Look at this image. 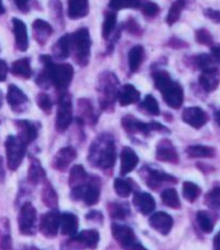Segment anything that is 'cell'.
<instances>
[{
	"label": "cell",
	"instance_id": "7a4b0ae2",
	"mask_svg": "<svg viewBox=\"0 0 220 250\" xmlns=\"http://www.w3.org/2000/svg\"><path fill=\"white\" fill-rule=\"evenodd\" d=\"M43 64L41 74L48 78L50 83L56 88L59 92H66L73 77V67L71 64H54L49 56L40 57Z\"/></svg>",
	"mask_w": 220,
	"mask_h": 250
},
{
	"label": "cell",
	"instance_id": "2e32d148",
	"mask_svg": "<svg viewBox=\"0 0 220 250\" xmlns=\"http://www.w3.org/2000/svg\"><path fill=\"white\" fill-rule=\"evenodd\" d=\"M145 174H146V182L147 186L150 188L156 189L160 186H162L164 183H176L177 179L172 177L171 174H167L163 171H159V170H153L146 168L145 169Z\"/></svg>",
	"mask_w": 220,
	"mask_h": 250
},
{
	"label": "cell",
	"instance_id": "d4e9b609",
	"mask_svg": "<svg viewBox=\"0 0 220 250\" xmlns=\"http://www.w3.org/2000/svg\"><path fill=\"white\" fill-rule=\"evenodd\" d=\"M89 0H68L67 14L69 19L79 20L88 16Z\"/></svg>",
	"mask_w": 220,
	"mask_h": 250
},
{
	"label": "cell",
	"instance_id": "ffe728a7",
	"mask_svg": "<svg viewBox=\"0 0 220 250\" xmlns=\"http://www.w3.org/2000/svg\"><path fill=\"white\" fill-rule=\"evenodd\" d=\"M199 81L205 91L212 92L217 89L220 83V71L217 67L205 69V71H202Z\"/></svg>",
	"mask_w": 220,
	"mask_h": 250
},
{
	"label": "cell",
	"instance_id": "ba28073f",
	"mask_svg": "<svg viewBox=\"0 0 220 250\" xmlns=\"http://www.w3.org/2000/svg\"><path fill=\"white\" fill-rule=\"evenodd\" d=\"M122 126L124 130L129 134H136V133H143L145 136H148V134L151 131H165L168 132V130L165 128L163 125L159 124L157 122L153 123H143L139 121V119L135 118L131 115H128V116L122 118Z\"/></svg>",
	"mask_w": 220,
	"mask_h": 250
},
{
	"label": "cell",
	"instance_id": "cb8c5ba5",
	"mask_svg": "<svg viewBox=\"0 0 220 250\" xmlns=\"http://www.w3.org/2000/svg\"><path fill=\"white\" fill-rule=\"evenodd\" d=\"M99 196H101V182L97 178H93L88 186L84 188L82 199L88 206H94L98 203Z\"/></svg>",
	"mask_w": 220,
	"mask_h": 250
},
{
	"label": "cell",
	"instance_id": "e575fe53",
	"mask_svg": "<svg viewBox=\"0 0 220 250\" xmlns=\"http://www.w3.org/2000/svg\"><path fill=\"white\" fill-rule=\"evenodd\" d=\"M186 153L191 158H212L215 156V149L205 146H191L187 147Z\"/></svg>",
	"mask_w": 220,
	"mask_h": 250
},
{
	"label": "cell",
	"instance_id": "3957f363",
	"mask_svg": "<svg viewBox=\"0 0 220 250\" xmlns=\"http://www.w3.org/2000/svg\"><path fill=\"white\" fill-rule=\"evenodd\" d=\"M154 84L163 94L164 101L169 107L179 108L183 102V90L181 84L174 82L166 71H157L152 75Z\"/></svg>",
	"mask_w": 220,
	"mask_h": 250
},
{
	"label": "cell",
	"instance_id": "f35d334b",
	"mask_svg": "<svg viewBox=\"0 0 220 250\" xmlns=\"http://www.w3.org/2000/svg\"><path fill=\"white\" fill-rule=\"evenodd\" d=\"M117 25V16L114 12H106L105 13V20L102 28V34L105 39H108L111 36L114 28Z\"/></svg>",
	"mask_w": 220,
	"mask_h": 250
},
{
	"label": "cell",
	"instance_id": "816d5d0a",
	"mask_svg": "<svg viewBox=\"0 0 220 250\" xmlns=\"http://www.w3.org/2000/svg\"><path fill=\"white\" fill-rule=\"evenodd\" d=\"M126 26H127V31L132 35H139L142 33V29L139 27L138 23L135 22L134 20H128Z\"/></svg>",
	"mask_w": 220,
	"mask_h": 250
},
{
	"label": "cell",
	"instance_id": "6f0895ef",
	"mask_svg": "<svg viewBox=\"0 0 220 250\" xmlns=\"http://www.w3.org/2000/svg\"><path fill=\"white\" fill-rule=\"evenodd\" d=\"M88 220H93V221H97V222H102L103 221V214H101L97 211H91L88 216Z\"/></svg>",
	"mask_w": 220,
	"mask_h": 250
},
{
	"label": "cell",
	"instance_id": "91938a15",
	"mask_svg": "<svg viewBox=\"0 0 220 250\" xmlns=\"http://www.w3.org/2000/svg\"><path fill=\"white\" fill-rule=\"evenodd\" d=\"M131 250H148V249H146V248H145L144 246H143V245L141 244V243H136V244H135L134 245V246H133V248L131 249Z\"/></svg>",
	"mask_w": 220,
	"mask_h": 250
},
{
	"label": "cell",
	"instance_id": "c3c4849f",
	"mask_svg": "<svg viewBox=\"0 0 220 250\" xmlns=\"http://www.w3.org/2000/svg\"><path fill=\"white\" fill-rule=\"evenodd\" d=\"M206 204L208 207L215 210H220V188H214L206 196Z\"/></svg>",
	"mask_w": 220,
	"mask_h": 250
},
{
	"label": "cell",
	"instance_id": "7c38bea8",
	"mask_svg": "<svg viewBox=\"0 0 220 250\" xmlns=\"http://www.w3.org/2000/svg\"><path fill=\"white\" fill-rule=\"evenodd\" d=\"M7 101L14 112L21 113L28 105V98L16 84H10L7 93Z\"/></svg>",
	"mask_w": 220,
	"mask_h": 250
},
{
	"label": "cell",
	"instance_id": "8fae6325",
	"mask_svg": "<svg viewBox=\"0 0 220 250\" xmlns=\"http://www.w3.org/2000/svg\"><path fill=\"white\" fill-rule=\"evenodd\" d=\"M112 235L118 244L123 249L131 250L133 246L136 244V239H135V235L133 229L128 226H122V224H112L111 228Z\"/></svg>",
	"mask_w": 220,
	"mask_h": 250
},
{
	"label": "cell",
	"instance_id": "8d00e7d4",
	"mask_svg": "<svg viewBox=\"0 0 220 250\" xmlns=\"http://www.w3.org/2000/svg\"><path fill=\"white\" fill-rule=\"evenodd\" d=\"M79 112L80 116H81V121L89 122L90 124H94L95 117H94V108L92 106L91 102L87 99L79 100Z\"/></svg>",
	"mask_w": 220,
	"mask_h": 250
},
{
	"label": "cell",
	"instance_id": "f1b7e54d",
	"mask_svg": "<svg viewBox=\"0 0 220 250\" xmlns=\"http://www.w3.org/2000/svg\"><path fill=\"white\" fill-rule=\"evenodd\" d=\"M79 221L77 216L73 213H63L61 216V229L62 233L68 236H74L78 231Z\"/></svg>",
	"mask_w": 220,
	"mask_h": 250
},
{
	"label": "cell",
	"instance_id": "d6986e66",
	"mask_svg": "<svg viewBox=\"0 0 220 250\" xmlns=\"http://www.w3.org/2000/svg\"><path fill=\"white\" fill-rule=\"evenodd\" d=\"M13 34L16 37V47L19 51H26L28 48V34L27 27L19 19H12Z\"/></svg>",
	"mask_w": 220,
	"mask_h": 250
},
{
	"label": "cell",
	"instance_id": "6125c7cd",
	"mask_svg": "<svg viewBox=\"0 0 220 250\" xmlns=\"http://www.w3.org/2000/svg\"><path fill=\"white\" fill-rule=\"evenodd\" d=\"M3 13H4V7H3L2 0H0V16H2Z\"/></svg>",
	"mask_w": 220,
	"mask_h": 250
},
{
	"label": "cell",
	"instance_id": "11a10c76",
	"mask_svg": "<svg viewBox=\"0 0 220 250\" xmlns=\"http://www.w3.org/2000/svg\"><path fill=\"white\" fill-rule=\"evenodd\" d=\"M32 0H16V4L17 7L21 10L23 12H26L28 11V6H29V2H31Z\"/></svg>",
	"mask_w": 220,
	"mask_h": 250
},
{
	"label": "cell",
	"instance_id": "4316f807",
	"mask_svg": "<svg viewBox=\"0 0 220 250\" xmlns=\"http://www.w3.org/2000/svg\"><path fill=\"white\" fill-rule=\"evenodd\" d=\"M72 52V35H64L55 42L52 48L53 57L57 60H65Z\"/></svg>",
	"mask_w": 220,
	"mask_h": 250
},
{
	"label": "cell",
	"instance_id": "6da1fadb",
	"mask_svg": "<svg viewBox=\"0 0 220 250\" xmlns=\"http://www.w3.org/2000/svg\"><path fill=\"white\" fill-rule=\"evenodd\" d=\"M117 158L116 146L111 136L103 134L92 143L90 147L89 162L102 170L111 169Z\"/></svg>",
	"mask_w": 220,
	"mask_h": 250
},
{
	"label": "cell",
	"instance_id": "5bb4252c",
	"mask_svg": "<svg viewBox=\"0 0 220 250\" xmlns=\"http://www.w3.org/2000/svg\"><path fill=\"white\" fill-rule=\"evenodd\" d=\"M156 157L160 162L177 164L179 161L178 154L176 148L173 146V143L167 139L161 140L158 143Z\"/></svg>",
	"mask_w": 220,
	"mask_h": 250
},
{
	"label": "cell",
	"instance_id": "e0dca14e",
	"mask_svg": "<svg viewBox=\"0 0 220 250\" xmlns=\"http://www.w3.org/2000/svg\"><path fill=\"white\" fill-rule=\"evenodd\" d=\"M149 223L152 229H156L159 233L163 235H167L173 228V218L166 212L159 211L153 213L149 219Z\"/></svg>",
	"mask_w": 220,
	"mask_h": 250
},
{
	"label": "cell",
	"instance_id": "4fadbf2b",
	"mask_svg": "<svg viewBox=\"0 0 220 250\" xmlns=\"http://www.w3.org/2000/svg\"><path fill=\"white\" fill-rule=\"evenodd\" d=\"M183 121L196 129L202 128L208 122V116L201 107H188L183 113Z\"/></svg>",
	"mask_w": 220,
	"mask_h": 250
},
{
	"label": "cell",
	"instance_id": "7bdbcfd3",
	"mask_svg": "<svg viewBox=\"0 0 220 250\" xmlns=\"http://www.w3.org/2000/svg\"><path fill=\"white\" fill-rule=\"evenodd\" d=\"M183 194L188 202L193 203L201 194V188L193 182H184L183 186Z\"/></svg>",
	"mask_w": 220,
	"mask_h": 250
},
{
	"label": "cell",
	"instance_id": "9a60e30c",
	"mask_svg": "<svg viewBox=\"0 0 220 250\" xmlns=\"http://www.w3.org/2000/svg\"><path fill=\"white\" fill-rule=\"evenodd\" d=\"M77 157L76 149L72 146L63 147L55 155L52 162V166L58 171H65Z\"/></svg>",
	"mask_w": 220,
	"mask_h": 250
},
{
	"label": "cell",
	"instance_id": "ac0fdd59",
	"mask_svg": "<svg viewBox=\"0 0 220 250\" xmlns=\"http://www.w3.org/2000/svg\"><path fill=\"white\" fill-rule=\"evenodd\" d=\"M16 126L18 129V138L26 146L36 140L38 136V128L35 124L28 121H17Z\"/></svg>",
	"mask_w": 220,
	"mask_h": 250
},
{
	"label": "cell",
	"instance_id": "7402d4cb",
	"mask_svg": "<svg viewBox=\"0 0 220 250\" xmlns=\"http://www.w3.org/2000/svg\"><path fill=\"white\" fill-rule=\"evenodd\" d=\"M139 99H141V93L133 84H124L119 89L117 100L121 106H128V105L137 103Z\"/></svg>",
	"mask_w": 220,
	"mask_h": 250
},
{
	"label": "cell",
	"instance_id": "836d02e7",
	"mask_svg": "<svg viewBox=\"0 0 220 250\" xmlns=\"http://www.w3.org/2000/svg\"><path fill=\"white\" fill-rule=\"evenodd\" d=\"M41 198L44 205L51 210H55L57 208L58 197L51 183L46 182V184L43 186L42 192H41Z\"/></svg>",
	"mask_w": 220,
	"mask_h": 250
},
{
	"label": "cell",
	"instance_id": "be15d7a7",
	"mask_svg": "<svg viewBox=\"0 0 220 250\" xmlns=\"http://www.w3.org/2000/svg\"><path fill=\"white\" fill-rule=\"evenodd\" d=\"M176 42H177V44H179V47L181 46H184V43L182 42V41H176ZM169 46H174V42L172 41L171 42H169Z\"/></svg>",
	"mask_w": 220,
	"mask_h": 250
},
{
	"label": "cell",
	"instance_id": "ee69618b",
	"mask_svg": "<svg viewBox=\"0 0 220 250\" xmlns=\"http://www.w3.org/2000/svg\"><path fill=\"white\" fill-rule=\"evenodd\" d=\"M141 109L148 113L149 115H153V116H158L160 114L159 103L157 102V100L152 96H150V94L146 96V98L144 99V101L141 103Z\"/></svg>",
	"mask_w": 220,
	"mask_h": 250
},
{
	"label": "cell",
	"instance_id": "680465c9",
	"mask_svg": "<svg viewBox=\"0 0 220 250\" xmlns=\"http://www.w3.org/2000/svg\"><path fill=\"white\" fill-rule=\"evenodd\" d=\"M214 250H220V231L214 238Z\"/></svg>",
	"mask_w": 220,
	"mask_h": 250
},
{
	"label": "cell",
	"instance_id": "f6af8a7d",
	"mask_svg": "<svg viewBox=\"0 0 220 250\" xmlns=\"http://www.w3.org/2000/svg\"><path fill=\"white\" fill-rule=\"evenodd\" d=\"M199 228L205 233H211L214 229V222L211 216L206 211H199L197 214Z\"/></svg>",
	"mask_w": 220,
	"mask_h": 250
},
{
	"label": "cell",
	"instance_id": "d6a6232c",
	"mask_svg": "<svg viewBox=\"0 0 220 250\" xmlns=\"http://www.w3.org/2000/svg\"><path fill=\"white\" fill-rule=\"evenodd\" d=\"M144 54H145V50L143 46H134L128 52V67L129 71L132 73H135L138 71L139 66L144 60Z\"/></svg>",
	"mask_w": 220,
	"mask_h": 250
},
{
	"label": "cell",
	"instance_id": "52a82bcc",
	"mask_svg": "<svg viewBox=\"0 0 220 250\" xmlns=\"http://www.w3.org/2000/svg\"><path fill=\"white\" fill-rule=\"evenodd\" d=\"M73 122V101L66 92L62 93L58 100V106L55 119V128L58 132H65Z\"/></svg>",
	"mask_w": 220,
	"mask_h": 250
},
{
	"label": "cell",
	"instance_id": "83f0119b",
	"mask_svg": "<svg viewBox=\"0 0 220 250\" xmlns=\"http://www.w3.org/2000/svg\"><path fill=\"white\" fill-rule=\"evenodd\" d=\"M73 241L81 244V246L84 248L95 249L99 242V234L95 229H86V231L74 235Z\"/></svg>",
	"mask_w": 220,
	"mask_h": 250
},
{
	"label": "cell",
	"instance_id": "74e56055",
	"mask_svg": "<svg viewBox=\"0 0 220 250\" xmlns=\"http://www.w3.org/2000/svg\"><path fill=\"white\" fill-rule=\"evenodd\" d=\"M186 0H176V1L172 4V7L168 10L166 18V22L169 25H173L174 23H176L178 21L179 18H181L183 10L186 7Z\"/></svg>",
	"mask_w": 220,
	"mask_h": 250
},
{
	"label": "cell",
	"instance_id": "603a6c76",
	"mask_svg": "<svg viewBox=\"0 0 220 250\" xmlns=\"http://www.w3.org/2000/svg\"><path fill=\"white\" fill-rule=\"evenodd\" d=\"M121 168H120V173L122 176L129 173L135 169L138 164V156L131 147H124L121 152Z\"/></svg>",
	"mask_w": 220,
	"mask_h": 250
},
{
	"label": "cell",
	"instance_id": "5b68a950",
	"mask_svg": "<svg viewBox=\"0 0 220 250\" xmlns=\"http://www.w3.org/2000/svg\"><path fill=\"white\" fill-rule=\"evenodd\" d=\"M91 38L87 28H80L72 35V52L73 60L80 66H87L91 53Z\"/></svg>",
	"mask_w": 220,
	"mask_h": 250
},
{
	"label": "cell",
	"instance_id": "9c48e42d",
	"mask_svg": "<svg viewBox=\"0 0 220 250\" xmlns=\"http://www.w3.org/2000/svg\"><path fill=\"white\" fill-rule=\"evenodd\" d=\"M37 211L31 203L24 204L18 213V229L24 235H33L36 232Z\"/></svg>",
	"mask_w": 220,
	"mask_h": 250
},
{
	"label": "cell",
	"instance_id": "bcb514c9",
	"mask_svg": "<svg viewBox=\"0 0 220 250\" xmlns=\"http://www.w3.org/2000/svg\"><path fill=\"white\" fill-rule=\"evenodd\" d=\"M114 191L120 197H128L132 192V186L128 180L116 179L114 180Z\"/></svg>",
	"mask_w": 220,
	"mask_h": 250
},
{
	"label": "cell",
	"instance_id": "f5cc1de1",
	"mask_svg": "<svg viewBox=\"0 0 220 250\" xmlns=\"http://www.w3.org/2000/svg\"><path fill=\"white\" fill-rule=\"evenodd\" d=\"M205 17L211 19L212 21L220 23V11L219 10H213V9H206L204 10Z\"/></svg>",
	"mask_w": 220,
	"mask_h": 250
},
{
	"label": "cell",
	"instance_id": "f546056e",
	"mask_svg": "<svg viewBox=\"0 0 220 250\" xmlns=\"http://www.w3.org/2000/svg\"><path fill=\"white\" fill-rule=\"evenodd\" d=\"M46 180V171L42 168L41 164L39 163L37 159H33L31 163V166L28 169V181L34 186L43 182Z\"/></svg>",
	"mask_w": 220,
	"mask_h": 250
},
{
	"label": "cell",
	"instance_id": "277c9868",
	"mask_svg": "<svg viewBox=\"0 0 220 250\" xmlns=\"http://www.w3.org/2000/svg\"><path fill=\"white\" fill-rule=\"evenodd\" d=\"M97 91L99 104L103 109H112L119 91V81L117 76L110 72L103 73L98 79Z\"/></svg>",
	"mask_w": 220,
	"mask_h": 250
},
{
	"label": "cell",
	"instance_id": "60d3db41",
	"mask_svg": "<svg viewBox=\"0 0 220 250\" xmlns=\"http://www.w3.org/2000/svg\"><path fill=\"white\" fill-rule=\"evenodd\" d=\"M109 9L113 11L124 9H138L142 6L141 0H110Z\"/></svg>",
	"mask_w": 220,
	"mask_h": 250
},
{
	"label": "cell",
	"instance_id": "9f6ffc18",
	"mask_svg": "<svg viewBox=\"0 0 220 250\" xmlns=\"http://www.w3.org/2000/svg\"><path fill=\"white\" fill-rule=\"evenodd\" d=\"M211 54L215 59V61L217 62V64L220 65V44H215V46L212 47Z\"/></svg>",
	"mask_w": 220,
	"mask_h": 250
},
{
	"label": "cell",
	"instance_id": "4dcf8cb0",
	"mask_svg": "<svg viewBox=\"0 0 220 250\" xmlns=\"http://www.w3.org/2000/svg\"><path fill=\"white\" fill-rule=\"evenodd\" d=\"M11 73L18 77H22L25 79L31 78L33 75V71L29 59H19L18 61L14 62L11 66Z\"/></svg>",
	"mask_w": 220,
	"mask_h": 250
},
{
	"label": "cell",
	"instance_id": "94428289",
	"mask_svg": "<svg viewBox=\"0 0 220 250\" xmlns=\"http://www.w3.org/2000/svg\"><path fill=\"white\" fill-rule=\"evenodd\" d=\"M215 119H216V123L220 126V109L216 114H215Z\"/></svg>",
	"mask_w": 220,
	"mask_h": 250
},
{
	"label": "cell",
	"instance_id": "db71d44e",
	"mask_svg": "<svg viewBox=\"0 0 220 250\" xmlns=\"http://www.w3.org/2000/svg\"><path fill=\"white\" fill-rule=\"evenodd\" d=\"M8 74V65L7 63L0 60V82H4Z\"/></svg>",
	"mask_w": 220,
	"mask_h": 250
},
{
	"label": "cell",
	"instance_id": "1f68e13d",
	"mask_svg": "<svg viewBox=\"0 0 220 250\" xmlns=\"http://www.w3.org/2000/svg\"><path fill=\"white\" fill-rule=\"evenodd\" d=\"M87 180H88L87 171L81 165H76V166L73 167L71 171V176H69V186H71L72 188L84 187V183L87 182Z\"/></svg>",
	"mask_w": 220,
	"mask_h": 250
},
{
	"label": "cell",
	"instance_id": "484cf974",
	"mask_svg": "<svg viewBox=\"0 0 220 250\" xmlns=\"http://www.w3.org/2000/svg\"><path fill=\"white\" fill-rule=\"evenodd\" d=\"M33 31H34V37L36 42L43 46L44 43L48 42V39L51 37L53 29L48 22L43 21V20H36L33 24Z\"/></svg>",
	"mask_w": 220,
	"mask_h": 250
},
{
	"label": "cell",
	"instance_id": "d590c367",
	"mask_svg": "<svg viewBox=\"0 0 220 250\" xmlns=\"http://www.w3.org/2000/svg\"><path fill=\"white\" fill-rule=\"evenodd\" d=\"M192 64L194 67L198 69H201V71H205V69L216 67L218 65L217 62L215 61V59L213 58L212 54H205V53L193 57Z\"/></svg>",
	"mask_w": 220,
	"mask_h": 250
},
{
	"label": "cell",
	"instance_id": "f907efd6",
	"mask_svg": "<svg viewBox=\"0 0 220 250\" xmlns=\"http://www.w3.org/2000/svg\"><path fill=\"white\" fill-rule=\"evenodd\" d=\"M37 104L38 106L42 109L44 113H50L52 108V102L51 99L49 98L48 94L46 93H39L37 97Z\"/></svg>",
	"mask_w": 220,
	"mask_h": 250
},
{
	"label": "cell",
	"instance_id": "44dd1931",
	"mask_svg": "<svg viewBox=\"0 0 220 250\" xmlns=\"http://www.w3.org/2000/svg\"><path fill=\"white\" fill-rule=\"evenodd\" d=\"M134 206L143 214H150L156 208L154 198L146 192H136L133 197Z\"/></svg>",
	"mask_w": 220,
	"mask_h": 250
},
{
	"label": "cell",
	"instance_id": "b9f144b4",
	"mask_svg": "<svg viewBox=\"0 0 220 250\" xmlns=\"http://www.w3.org/2000/svg\"><path fill=\"white\" fill-rule=\"evenodd\" d=\"M109 214L113 219L123 220L129 214V207L127 204H110Z\"/></svg>",
	"mask_w": 220,
	"mask_h": 250
},
{
	"label": "cell",
	"instance_id": "8992f818",
	"mask_svg": "<svg viewBox=\"0 0 220 250\" xmlns=\"http://www.w3.org/2000/svg\"><path fill=\"white\" fill-rule=\"evenodd\" d=\"M7 154V163L10 170H17L22 164L26 153V144L16 136H9L4 143Z\"/></svg>",
	"mask_w": 220,
	"mask_h": 250
},
{
	"label": "cell",
	"instance_id": "681fc988",
	"mask_svg": "<svg viewBox=\"0 0 220 250\" xmlns=\"http://www.w3.org/2000/svg\"><path fill=\"white\" fill-rule=\"evenodd\" d=\"M142 12L147 19H153L158 16V13L160 12V8L157 3L148 1L143 4Z\"/></svg>",
	"mask_w": 220,
	"mask_h": 250
},
{
	"label": "cell",
	"instance_id": "30bf717a",
	"mask_svg": "<svg viewBox=\"0 0 220 250\" xmlns=\"http://www.w3.org/2000/svg\"><path fill=\"white\" fill-rule=\"evenodd\" d=\"M61 227V216L55 210H50L40 219L39 229L43 236L53 238L57 235L58 228Z\"/></svg>",
	"mask_w": 220,
	"mask_h": 250
},
{
	"label": "cell",
	"instance_id": "e7e4bbea",
	"mask_svg": "<svg viewBox=\"0 0 220 250\" xmlns=\"http://www.w3.org/2000/svg\"><path fill=\"white\" fill-rule=\"evenodd\" d=\"M1 105H2V92L0 91V107H1Z\"/></svg>",
	"mask_w": 220,
	"mask_h": 250
},
{
	"label": "cell",
	"instance_id": "7dc6e473",
	"mask_svg": "<svg viewBox=\"0 0 220 250\" xmlns=\"http://www.w3.org/2000/svg\"><path fill=\"white\" fill-rule=\"evenodd\" d=\"M196 41L199 43L204 44V46H212V44L214 43V39H213L212 34L205 28L198 29V31L196 32Z\"/></svg>",
	"mask_w": 220,
	"mask_h": 250
},
{
	"label": "cell",
	"instance_id": "ab89813d",
	"mask_svg": "<svg viewBox=\"0 0 220 250\" xmlns=\"http://www.w3.org/2000/svg\"><path fill=\"white\" fill-rule=\"evenodd\" d=\"M161 199L164 205H166L169 208L177 209L181 207V201H179L178 194L176 189L174 188H166L164 189L161 194Z\"/></svg>",
	"mask_w": 220,
	"mask_h": 250
}]
</instances>
